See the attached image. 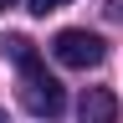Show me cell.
I'll return each instance as SVG.
<instances>
[{
    "mask_svg": "<svg viewBox=\"0 0 123 123\" xmlns=\"http://www.w3.org/2000/svg\"><path fill=\"white\" fill-rule=\"evenodd\" d=\"M21 103H26V108H31L36 118L56 123L62 113H67V87H62V82H56V77L41 67L36 56H31L26 67H21Z\"/></svg>",
    "mask_w": 123,
    "mask_h": 123,
    "instance_id": "1",
    "label": "cell"
},
{
    "mask_svg": "<svg viewBox=\"0 0 123 123\" xmlns=\"http://www.w3.org/2000/svg\"><path fill=\"white\" fill-rule=\"evenodd\" d=\"M77 123H118V98L108 87H87L77 103Z\"/></svg>",
    "mask_w": 123,
    "mask_h": 123,
    "instance_id": "3",
    "label": "cell"
},
{
    "mask_svg": "<svg viewBox=\"0 0 123 123\" xmlns=\"http://www.w3.org/2000/svg\"><path fill=\"white\" fill-rule=\"evenodd\" d=\"M5 5H15V0H0V10H5Z\"/></svg>",
    "mask_w": 123,
    "mask_h": 123,
    "instance_id": "6",
    "label": "cell"
},
{
    "mask_svg": "<svg viewBox=\"0 0 123 123\" xmlns=\"http://www.w3.org/2000/svg\"><path fill=\"white\" fill-rule=\"evenodd\" d=\"M108 15H113V21H123V0H108Z\"/></svg>",
    "mask_w": 123,
    "mask_h": 123,
    "instance_id": "5",
    "label": "cell"
},
{
    "mask_svg": "<svg viewBox=\"0 0 123 123\" xmlns=\"http://www.w3.org/2000/svg\"><path fill=\"white\" fill-rule=\"evenodd\" d=\"M67 0H31V15H51V10H62Z\"/></svg>",
    "mask_w": 123,
    "mask_h": 123,
    "instance_id": "4",
    "label": "cell"
},
{
    "mask_svg": "<svg viewBox=\"0 0 123 123\" xmlns=\"http://www.w3.org/2000/svg\"><path fill=\"white\" fill-rule=\"evenodd\" d=\"M51 56L62 62V67H98V62L108 56V41L103 36H92V31H82V26H67V31H56L51 36Z\"/></svg>",
    "mask_w": 123,
    "mask_h": 123,
    "instance_id": "2",
    "label": "cell"
},
{
    "mask_svg": "<svg viewBox=\"0 0 123 123\" xmlns=\"http://www.w3.org/2000/svg\"><path fill=\"white\" fill-rule=\"evenodd\" d=\"M0 123H10V118H5V113H0Z\"/></svg>",
    "mask_w": 123,
    "mask_h": 123,
    "instance_id": "7",
    "label": "cell"
}]
</instances>
